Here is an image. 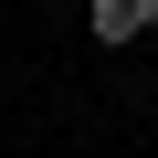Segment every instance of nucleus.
<instances>
[{
  "label": "nucleus",
  "mask_w": 158,
  "mask_h": 158,
  "mask_svg": "<svg viewBox=\"0 0 158 158\" xmlns=\"http://www.w3.org/2000/svg\"><path fill=\"white\" fill-rule=\"evenodd\" d=\"M148 21H158V0H95V11H85V32H95V42H137Z\"/></svg>",
  "instance_id": "1"
}]
</instances>
